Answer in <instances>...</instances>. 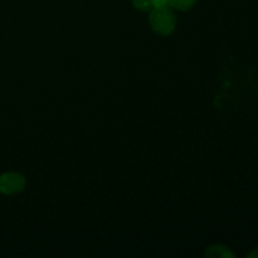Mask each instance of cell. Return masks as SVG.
<instances>
[{
	"mask_svg": "<svg viewBox=\"0 0 258 258\" xmlns=\"http://www.w3.org/2000/svg\"><path fill=\"white\" fill-rule=\"evenodd\" d=\"M150 25L155 33L160 35H169L176 27V17L170 7L154 8L150 10Z\"/></svg>",
	"mask_w": 258,
	"mask_h": 258,
	"instance_id": "1",
	"label": "cell"
},
{
	"mask_svg": "<svg viewBox=\"0 0 258 258\" xmlns=\"http://www.w3.org/2000/svg\"><path fill=\"white\" fill-rule=\"evenodd\" d=\"M168 5L176 10H188L196 4L197 0H166Z\"/></svg>",
	"mask_w": 258,
	"mask_h": 258,
	"instance_id": "4",
	"label": "cell"
},
{
	"mask_svg": "<svg viewBox=\"0 0 258 258\" xmlns=\"http://www.w3.org/2000/svg\"><path fill=\"white\" fill-rule=\"evenodd\" d=\"M25 180L24 175L20 173H15V171H10V173H4L0 175V193L7 194H17L24 190Z\"/></svg>",
	"mask_w": 258,
	"mask_h": 258,
	"instance_id": "2",
	"label": "cell"
},
{
	"mask_svg": "<svg viewBox=\"0 0 258 258\" xmlns=\"http://www.w3.org/2000/svg\"><path fill=\"white\" fill-rule=\"evenodd\" d=\"M248 257H258V248H256V249H254V251L253 252H251V253H249L248 254Z\"/></svg>",
	"mask_w": 258,
	"mask_h": 258,
	"instance_id": "6",
	"label": "cell"
},
{
	"mask_svg": "<svg viewBox=\"0 0 258 258\" xmlns=\"http://www.w3.org/2000/svg\"><path fill=\"white\" fill-rule=\"evenodd\" d=\"M206 254L208 257H234L233 252H231L229 248L221 246V244H216V246L209 247V248L207 249Z\"/></svg>",
	"mask_w": 258,
	"mask_h": 258,
	"instance_id": "3",
	"label": "cell"
},
{
	"mask_svg": "<svg viewBox=\"0 0 258 258\" xmlns=\"http://www.w3.org/2000/svg\"><path fill=\"white\" fill-rule=\"evenodd\" d=\"M154 3L155 0H133L134 7L143 12H149V10L154 9Z\"/></svg>",
	"mask_w": 258,
	"mask_h": 258,
	"instance_id": "5",
	"label": "cell"
}]
</instances>
